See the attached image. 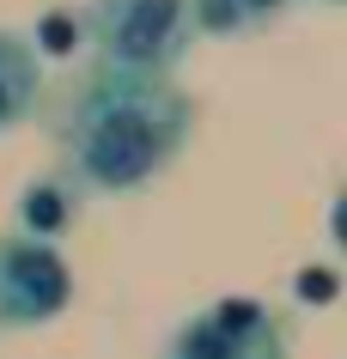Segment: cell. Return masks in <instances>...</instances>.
Here are the masks:
<instances>
[{
  "mask_svg": "<svg viewBox=\"0 0 347 359\" xmlns=\"http://www.w3.org/2000/svg\"><path fill=\"white\" fill-rule=\"evenodd\" d=\"M183 134H189V97L171 92L158 74L110 67L92 79V92L74 110V158L92 189L122 195L171 165Z\"/></svg>",
  "mask_w": 347,
  "mask_h": 359,
  "instance_id": "6da1fadb",
  "label": "cell"
},
{
  "mask_svg": "<svg viewBox=\"0 0 347 359\" xmlns=\"http://www.w3.org/2000/svg\"><path fill=\"white\" fill-rule=\"evenodd\" d=\"M92 31L104 43L110 67L165 74L189 43V13H183V0H97Z\"/></svg>",
  "mask_w": 347,
  "mask_h": 359,
  "instance_id": "7a4b0ae2",
  "label": "cell"
},
{
  "mask_svg": "<svg viewBox=\"0 0 347 359\" xmlns=\"http://www.w3.org/2000/svg\"><path fill=\"white\" fill-rule=\"evenodd\" d=\"M74 274L37 238H0V329H31L67 311Z\"/></svg>",
  "mask_w": 347,
  "mask_h": 359,
  "instance_id": "3957f363",
  "label": "cell"
},
{
  "mask_svg": "<svg viewBox=\"0 0 347 359\" xmlns=\"http://www.w3.org/2000/svg\"><path fill=\"white\" fill-rule=\"evenodd\" d=\"M31 104H37V55L25 37L0 31V128L25 122Z\"/></svg>",
  "mask_w": 347,
  "mask_h": 359,
  "instance_id": "277c9868",
  "label": "cell"
},
{
  "mask_svg": "<svg viewBox=\"0 0 347 359\" xmlns=\"http://www.w3.org/2000/svg\"><path fill=\"white\" fill-rule=\"evenodd\" d=\"M287 13V0H195V25L226 37V31H250V25H268Z\"/></svg>",
  "mask_w": 347,
  "mask_h": 359,
  "instance_id": "5b68a950",
  "label": "cell"
},
{
  "mask_svg": "<svg viewBox=\"0 0 347 359\" xmlns=\"http://www.w3.org/2000/svg\"><path fill=\"white\" fill-rule=\"evenodd\" d=\"M67 213H74V201H67V189H55V177H43V183H31L19 201V219H25V238H61L67 231Z\"/></svg>",
  "mask_w": 347,
  "mask_h": 359,
  "instance_id": "8992f818",
  "label": "cell"
},
{
  "mask_svg": "<svg viewBox=\"0 0 347 359\" xmlns=\"http://www.w3.org/2000/svg\"><path fill=\"white\" fill-rule=\"evenodd\" d=\"M171 359H250V341H238V335H226V329H213L207 317H195L189 329L177 335Z\"/></svg>",
  "mask_w": 347,
  "mask_h": 359,
  "instance_id": "52a82bcc",
  "label": "cell"
},
{
  "mask_svg": "<svg viewBox=\"0 0 347 359\" xmlns=\"http://www.w3.org/2000/svg\"><path fill=\"white\" fill-rule=\"evenodd\" d=\"M207 323L226 329V335H238V341H268V311L256 299H219L207 311Z\"/></svg>",
  "mask_w": 347,
  "mask_h": 359,
  "instance_id": "ba28073f",
  "label": "cell"
},
{
  "mask_svg": "<svg viewBox=\"0 0 347 359\" xmlns=\"http://www.w3.org/2000/svg\"><path fill=\"white\" fill-rule=\"evenodd\" d=\"M37 37H43V49H49V55H67V49H74V37H79V25L67 19V13H49Z\"/></svg>",
  "mask_w": 347,
  "mask_h": 359,
  "instance_id": "9c48e42d",
  "label": "cell"
},
{
  "mask_svg": "<svg viewBox=\"0 0 347 359\" xmlns=\"http://www.w3.org/2000/svg\"><path fill=\"white\" fill-rule=\"evenodd\" d=\"M299 299L329 304V299H335V274H329V268H311V274H299Z\"/></svg>",
  "mask_w": 347,
  "mask_h": 359,
  "instance_id": "30bf717a",
  "label": "cell"
}]
</instances>
